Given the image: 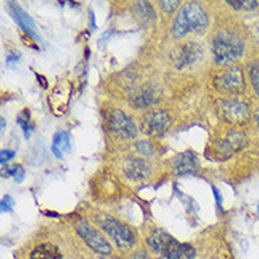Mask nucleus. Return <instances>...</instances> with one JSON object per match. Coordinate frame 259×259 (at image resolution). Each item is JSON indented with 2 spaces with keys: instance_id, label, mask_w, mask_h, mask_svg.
Here are the masks:
<instances>
[{
  "instance_id": "393cba45",
  "label": "nucleus",
  "mask_w": 259,
  "mask_h": 259,
  "mask_svg": "<svg viewBox=\"0 0 259 259\" xmlns=\"http://www.w3.org/2000/svg\"><path fill=\"white\" fill-rule=\"evenodd\" d=\"M159 5H160V7L164 10V12L171 13V12H175L176 7L180 5V2H177V0H176V2H168V0H164V2H160Z\"/></svg>"
},
{
  "instance_id": "2eb2a0df",
  "label": "nucleus",
  "mask_w": 259,
  "mask_h": 259,
  "mask_svg": "<svg viewBox=\"0 0 259 259\" xmlns=\"http://www.w3.org/2000/svg\"><path fill=\"white\" fill-rule=\"evenodd\" d=\"M71 150V142L70 135L67 132H58L54 136L53 142V153L58 159H63L65 154L70 153Z\"/></svg>"
},
{
  "instance_id": "9d476101",
  "label": "nucleus",
  "mask_w": 259,
  "mask_h": 259,
  "mask_svg": "<svg viewBox=\"0 0 259 259\" xmlns=\"http://www.w3.org/2000/svg\"><path fill=\"white\" fill-rule=\"evenodd\" d=\"M203 57V50L196 42H186L180 49L176 51L175 64L177 68H186L189 65H193Z\"/></svg>"
},
{
  "instance_id": "4be33fe9",
  "label": "nucleus",
  "mask_w": 259,
  "mask_h": 259,
  "mask_svg": "<svg viewBox=\"0 0 259 259\" xmlns=\"http://www.w3.org/2000/svg\"><path fill=\"white\" fill-rule=\"evenodd\" d=\"M135 149L142 156H153L154 154V146L149 140H138L135 143Z\"/></svg>"
},
{
  "instance_id": "5701e85b",
  "label": "nucleus",
  "mask_w": 259,
  "mask_h": 259,
  "mask_svg": "<svg viewBox=\"0 0 259 259\" xmlns=\"http://www.w3.org/2000/svg\"><path fill=\"white\" fill-rule=\"evenodd\" d=\"M228 5L234 9H237V10H253V9H256L258 6V2H251V0H248V2H228Z\"/></svg>"
},
{
  "instance_id": "f257e3e1",
  "label": "nucleus",
  "mask_w": 259,
  "mask_h": 259,
  "mask_svg": "<svg viewBox=\"0 0 259 259\" xmlns=\"http://www.w3.org/2000/svg\"><path fill=\"white\" fill-rule=\"evenodd\" d=\"M208 26V16L198 3H189L183 7L173 24V35L182 38L190 31L201 33Z\"/></svg>"
},
{
  "instance_id": "cd10ccee",
  "label": "nucleus",
  "mask_w": 259,
  "mask_h": 259,
  "mask_svg": "<svg viewBox=\"0 0 259 259\" xmlns=\"http://www.w3.org/2000/svg\"><path fill=\"white\" fill-rule=\"evenodd\" d=\"M212 193H214V196H215V201H217L218 207L221 208V207H223V196H221V193H220L217 187H214V186H212Z\"/></svg>"
},
{
  "instance_id": "c756f323",
  "label": "nucleus",
  "mask_w": 259,
  "mask_h": 259,
  "mask_svg": "<svg viewBox=\"0 0 259 259\" xmlns=\"http://www.w3.org/2000/svg\"><path fill=\"white\" fill-rule=\"evenodd\" d=\"M14 63H17V57L9 56V58H7V65H9V67H12V64Z\"/></svg>"
},
{
  "instance_id": "2f4dec72",
  "label": "nucleus",
  "mask_w": 259,
  "mask_h": 259,
  "mask_svg": "<svg viewBox=\"0 0 259 259\" xmlns=\"http://www.w3.org/2000/svg\"><path fill=\"white\" fill-rule=\"evenodd\" d=\"M256 122H258V126H259V111L256 112Z\"/></svg>"
},
{
  "instance_id": "0eeeda50",
  "label": "nucleus",
  "mask_w": 259,
  "mask_h": 259,
  "mask_svg": "<svg viewBox=\"0 0 259 259\" xmlns=\"http://www.w3.org/2000/svg\"><path fill=\"white\" fill-rule=\"evenodd\" d=\"M168 125H170V116L167 112L164 111H152L145 116V119L142 122V129L143 132L152 136H160L167 131Z\"/></svg>"
},
{
  "instance_id": "f8f14e48",
  "label": "nucleus",
  "mask_w": 259,
  "mask_h": 259,
  "mask_svg": "<svg viewBox=\"0 0 259 259\" xmlns=\"http://www.w3.org/2000/svg\"><path fill=\"white\" fill-rule=\"evenodd\" d=\"M10 12H12V16H13L14 21L19 24V27H21V30H23L26 34L30 35V37H33L34 40H40V38H38V34H37V28H35L34 21L31 20V17H30L19 5L10 3Z\"/></svg>"
},
{
  "instance_id": "ddd939ff",
  "label": "nucleus",
  "mask_w": 259,
  "mask_h": 259,
  "mask_svg": "<svg viewBox=\"0 0 259 259\" xmlns=\"http://www.w3.org/2000/svg\"><path fill=\"white\" fill-rule=\"evenodd\" d=\"M125 175L132 180H143L149 175V166L140 159H129L125 164Z\"/></svg>"
},
{
  "instance_id": "412c9836",
  "label": "nucleus",
  "mask_w": 259,
  "mask_h": 259,
  "mask_svg": "<svg viewBox=\"0 0 259 259\" xmlns=\"http://www.w3.org/2000/svg\"><path fill=\"white\" fill-rule=\"evenodd\" d=\"M2 176L3 177H9V176H13L16 183H21L23 182V179H24V176H26V171H24V168L21 167V166H13V167H6L2 170Z\"/></svg>"
},
{
  "instance_id": "bb28decb",
  "label": "nucleus",
  "mask_w": 259,
  "mask_h": 259,
  "mask_svg": "<svg viewBox=\"0 0 259 259\" xmlns=\"http://www.w3.org/2000/svg\"><path fill=\"white\" fill-rule=\"evenodd\" d=\"M13 150H2V152H0V163H2V164H6L7 161L10 160V159H13Z\"/></svg>"
},
{
  "instance_id": "dca6fc26",
  "label": "nucleus",
  "mask_w": 259,
  "mask_h": 259,
  "mask_svg": "<svg viewBox=\"0 0 259 259\" xmlns=\"http://www.w3.org/2000/svg\"><path fill=\"white\" fill-rule=\"evenodd\" d=\"M31 259H63L61 253L57 249L56 246L51 244H42V245L37 246L33 253H31Z\"/></svg>"
},
{
  "instance_id": "c85d7f7f",
  "label": "nucleus",
  "mask_w": 259,
  "mask_h": 259,
  "mask_svg": "<svg viewBox=\"0 0 259 259\" xmlns=\"http://www.w3.org/2000/svg\"><path fill=\"white\" fill-rule=\"evenodd\" d=\"M133 259H150L145 252H136L133 255Z\"/></svg>"
},
{
  "instance_id": "6e6552de",
  "label": "nucleus",
  "mask_w": 259,
  "mask_h": 259,
  "mask_svg": "<svg viewBox=\"0 0 259 259\" xmlns=\"http://www.w3.org/2000/svg\"><path fill=\"white\" fill-rule=\"evenodd\" d=\"M220 113L223 119L231 123H244L248 119V108L244 102L228 99L220 102Z\"/></svg>"
},
{
  "instance_id": "aec40b11",
  "label": "nucleus",
  "mask_w": 259,
  "mask_h": 259,
  "mask_svg": "<svg viewBox=\"0 0 259 259\" xmlns=\"http://www.w3.org/2000/svg\"><path fill=\"white\" fill-rule=\"evenodd\" d=\"M17 123L23 127L24 136L28 139V138H30V135H31V129H33V126L30 125V111H28V109L21 111L20 115L17 116Z\"/></svg>"
},
{
  "instance_id": "7ed1b4c3",
  "label": "nucleus",
  "mask_w": 259,
  "mask_h": 259,
  "mask_svg": "<svg viewBox=\"0 0 259 259\" xmlns=\"http://www.w3.org/2000/svg\"><path fill=\"white\" fill-rule=\"evenodd\" d=\"M75 230L79 234V237L84 239L85 244L92 248L94 251L104 253V255L111 253V245L106 242V239L102 237V234L97 231L94 227H91L85 220L75 221Z\"/></svg>"
},
{
  "instance_id": "b1692460",
  "label": "nucleus",
  "mask_w": 259,
  "mask_h": 259,
  "mask_svg": "<svg viewBox=\"0 0 259 259\" xmlns=\"http://www.w3.org/2000/svg\"><path fill=\"white\" fill-rule=\"evenodd\" d=\"M249 75H251V82H252L253 90H255L256 94L259 95V61H256V63L251 67Z\"/></svg>"
},
{
  "instance_id": "f03ea898",
  "label": "nucleus",
  "mask_w": 259,
  "mask_h": 259,
  "mask_svg": "<svg viewBox=\"0 0 259 259\" xmlns=\"http://www.w3.org/2000/svg\"><path fill=\"white\" fill-rule=\"evenodd\" d=\"M214 58L218 64H228L244 54V42L231 33H220L214 38Z\"/></svg>"
},
{
  "instance_id": "f3484780",
  "label": "nucleus",
  "mask_w": 259,
  "mask_h": 259,
  "mask_svg": "<svg viewBox=\"0 0 259 259\" xmlns=\"http://www.w3.org/2000/svg\"><path fill=\"white\" fill-rule=\"evenodd\" d=\"M135 9H136L140 19L145 23H152L154 20V10L153 7L150 6V3H147V2H138Z\"/></svg>"
},
{
  "instance_id": "6ab92c4d",
  "label": "nucleus",
  "mask_w": 259,
  "mask_h": 259,
  "mask_svg": "<svg viewBox=\"0 0 259 259\" xmlns=\"http://www.w3.org/2000/svg\"><path fill=\"white\" fill-rule=\"evenodd\" d=\"M153 92L149 91V90H145V91L140 92L139 95H136L133 98V105L136 106V108H146V106H149L153 102Z\"/></svg>"
},
{
  "instance_id": "20e7f679",
  "label": "nucleus",
  "mask_w": 259,
  "mask_h": 259,
  "mask_svg": "<svg viewBox=\"0 0 259 259\" xmlns=\"http://www.w3.org/2000/svg\"><path fill=\"white\" fill-rule=\"evenodd\" d=\"M102 228L105 230L106 234L115 241V244L119 248H129L133 244V234L126 225L119 223L113 217L105 215L102 220H99Z\"/></svg>"
},
{
  "instance_id": "a878e982",
  "label": "nucleus",
  "mask_w": 259,
  "mask_h": 259,
  "mask_svg": "<svg viewBox=\"0 0 259 259\" xmlns=\"http://www.w3.org/2000/svg\"><path fill=\"white\" fill-rule=\"evenodd\" d=\"M12 208H13V200L10 196H6L2 200V211L7 212V211H12Z\"/></svg>"
},
{
  "instance_id": "1a4fd4ad",
  "label": "nucleus",
  "mask_w": 259,
  "mask_h": 259,
  "mask_svg": "<svg viewBox=\"0 0 259 259\" xmlns=\"http://www.w3.org/2000/svg\"><path fill=\"white\" fill-rule=\"evenodd\" d=\"M215 87L218 90L230 94H239L244 90V74L239 68H231L224 71L221 75L215 78Z\"/></svg>"
},
{
  "instance_id": "7c9ffc66",
  "label": "nucleus",
  "mask_w": 259,
  "mask_h": 259,
  "mask_svg": "<svg viewBox=\"0 0 259 259\" xmlns=\"http://www.w3.org/2000/svg\"><path fill=\"white\" fill-rule=\"evenodd\" d=\"M5 126H6V122H5L3 118H2V129H5Z\"/></svg>"
},
{
  "instance_id": "a211bd4d",
  "label": "nucleus",
  "mask_w": 259,
  "mask_h": 259,
  "mask_svg": "<svg viewBox=\"0 0 259 259\" xmlns=\"http://www.w3.org/2000/svg\"><path fill=\"white\" fill-rule=\"evenodd\" d=\"M194 256H196V251L193 246L189 244H180L168 259H194Z\"/></svg>"
},
{
  "instance_id": "39448f33",
  "label": "nucleus",
  "mask_w": 259,
  "mask_h": 259,
  "mask_svg": "<svg viewBox=\"0 0 259 259\" xmlns=\"http://www.w3.org/2000/svg\"><path fill=\"white\" fill-rule=\"evenodd\" d=\"M108 125H109L111 132L122 139H132L138 133V129L135 126L133 120L119 109H115L109 113Z\"/></svg>"
},
{
  "instance_id": "423d86ee",
  "label": "nucleus",
  "mask_w": 259,
  "mask_h": 259,
  "mask_svg": "<svg viewBox=\"0 0 259 259\" xmlns=\"http://www.w3.org/2000/svg\"><path fill=\"white\" fill-rule=\"evenodd\" d=\"M147 245L150 246V249L153 252L163 255V256H166L168 259L175 253L177 246L180 245V242L176 241L171 235H168L167 232L161 231V230H156L147 238Z\"/></svg>"
},
{
  "instance_id": "4468645a",
  "label": "nucleus",
  "mask_w": 259,
  "mask_h": 259,
  "mask_svg": "<svg viewBox=\"0 0 259 259\" xmlns=\"http://www.w3.org/2000/svg\"><path fill=\"white\" fill-rule=\"evenodd\" d=\"M244 143H245L244 133L231 132L220 143V149H221L220 153H227V156H230V154L237 152V150H239L241 147L244 146Z\"/></svg>"
},
{
  "instance_id": "9b49d317",
  "label": "nucleus",
  "mask_w": 259,
  "mask_h": 259,
  "mask_svg": "<svg viewBox=\"0 0 259 259\" xmlns=\"http://www.w3.org/2000/svg\"><path fill=\"white\" fill-rule=\"evenodd\" d=\"M173 168L179 176L194 175L198 168V159L193 152H183L177 154L173 161Z\"/></svg>"
}]
</instances>
